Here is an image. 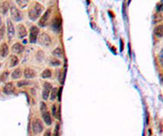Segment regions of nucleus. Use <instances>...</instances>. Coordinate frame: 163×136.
Wrapping results in <instances>:
<instances>
[{
	"instance_id": "obj_12",
	"label": "nucleus",
	"mask_w": 163,
	"mask_h": 136,
	"mask_svg": "<svg viewBox=\"0 0 163 136\" xmlns=\"http://www.w3.org/2000/svg\"><path fill=\"white\" fill-rule=\"evenodd\" d=\"M16 30V34H17V37L19 39H24L27 35V31H26L25 26L22 24L17 25Z\"/></svg>"
},
{
	"instance_id": "obj_23",
	"label": "nucleus",
	"mask_w": 163,
	"mask_h": 136,
	"mask_svg": "<svg viewBox=\"0 0 163 136\" xmlns=\"http://www.w3.org/2000/svg\"><path fill=\"white\" fill-rule=\"evenodd\" d=\"M58 92H59V89L57 87H53L52 90H51V93H50V100L52 102L55 101V100L57 99V97H58Z\"/></svg>"
},
{
	"instance_id": "obj_29",
	"label": "nucleus",
	"mask_w": 163,
	"mask_h": 136,
	"mask_svg": "<svg viewBox=\"0 0 163 136\" xmlns=\"http://www.w3.org/2000/svg\"><path fill=\"white\" fill-rule=\"evenodd\" d=\"M52 136H60V125L59 123H56L54 130V133Z\"/></svg>"
},
{
	"instance_id": "obj_3",
	"label": "nucleus",
	"mask_w": 163,
	"mask_h": 136,
	"mask_svg": "<svg viewBox=\"0 0 163 136\" xmlns=\"http://www.w3.org/2000/svg\"><path fill=\"white\" fill-rule=\"evenodd\" d=\"M37 40H38V42H39V44L44 47H49L50 45L52 44L51 36L45 32H43L42 34H40L39 36H38Z\"/></svg>"
},
{
	"instance_id": "obj_22",
	"label": "nucleus",
	"mask_w": 163,
	"mask_h": 136,
	"mask_svg": "<svg viewBox=\"0 0 163 136\" xmlns=\"http://www.w3.org/2000/svg\"><path fill=\"white\" fill-rule=\"evenodd\" d=\"M154 35L156 37L161 38L163 37V25H158L154 29Z\"/></svg>"
},
{
	"instance_id": "obj_26",
	"label": "nucleus",
	"mask_w": 163,
	"mask_h": 136,
	"mask_svg": "<svg viewBox=\"0 0 163 136\" xmlns=\"http://www.w3.org/2000/svg\"><path fill=\"white\" fill-rule=\"evenodd\" d=\"M9 75H10V73L7 70H5L4 72H2L1 75H0V83H6L9 78Z\"/></svg>"
},
{
	"instance_id": "obj_4",
	"label": "nucleus",
	"mask_w": 163,
	"mask_h": 136,
	"mask_svg": "<svg viewBox=\"0 0 163 136\" xmlns=\"http://www.w3.org/2000/svg\"><path fill=\"white\" fill-rule=\"evenodd\" d=\"M9 12H10V16H11V20L14 22H19L22 20L23 15L22 12L19 10V9L16 6H11L10 9H9Z\"/></svg>"
},
{
	"instance_id": "obj_15",
	"label": "nucleus",
	"mask_w": 163,
	"mask_h": 136,
	"mask_svg": "<svg viewBox=\"0 0 163 136\" xmlns=\"http://www.w3.org/2000/svg\"><path fill=\"white\" fill-rule=\"evenodd\" d=\"M9 54V47L6 43H2L0 44V59L6 58Z\"/></svg>"
},
{
	"instance_id": "obj_14",
	"label": "nucleus",
	"mask_w": 163,
	"mask_h": 136,
	"mask_svg": "<svg viewBox=\"0 0 163 136\" xmlns=\"http://www.w3.org/2000/svg\"><path fill=\"white\" fill-rule=\"evenodd\" d=\"M41 115H42L43 121L44 122V123H45L46 125L50 126V125L53 124V122H54V121H53V116H52V114L49 113L48 110L45 111V112L41 113Z\"/></svg>"
},
{
	"instance_id": "obj_20",
	"label": "nucleus",
	"mask_w": 163,
	"mask_h": 136,
	"mask_svg": "<svg viewBox=\"0 0 163 136\" xmlns=\"http://www.w3.org/2000/svg\"><path fill=\"white\" fill-rule=\"evenodd\" d=\"M52 76H53V71L50 68H45L41 73V78L43 79H49L52 78Z\"/></svg>"
},
{
	"instance_id": "obj_6",
	"label": "nucleus",
	"mask_w": 163,
	"mask_h": 136,
	"mask_svg": "<svg viewBox=\"0 0 163 136\" xmlns=\"http://www.w3.org/2000/svg\"><path fill=\"white\" fill-rule=\"evenodd\" d=\"M40 35V29L36 25H32L29 30V43L35 44Z\"/></svg>"
},
{
	"instance_id": "obj_18",
	"label": "nucleus",
	"mask_w": 163,
	"mask_h": 136,
	"mask_svg": "<svg viewBox=\"0 0 163 136\" xmlns=\"http://www.w3.org/2000/svg\"><path fill=\"white\" fill-rule=\"evenodd\" d=\"M18 63H19L18 57L16 56V54H11L10 57H9V66H10L11 68H13V67L17 66Z\"/></svg>"
},
{
	"instance_id": "obj_31",
	"label": "nucleus",
	"mask_w": 163,
	"mask_h": 136,
	"mask_svg": "<svg viewBox=\"0 0 163 136\" xmlns=\"http://www.w3.org/2000/svg\"><path fill=\"white\" fill-rule=\"evenodd\" d=\"M57 111H58V106H57L56 104H54L53 107H52V116L53 117H55L56 118Z\"/></svg>"
},
{
	"instance_id": "obj_9",
	"label": "nucleus",
	"mask_w": 163,
	"mask_h": 136,
	"mask_svg": "<svg viewBox=\"0 0 163 136\" xmlns=\"http://www.w3.org/2000/svg\"><path fill=\"white\" fill-rule=\"evenodd\" d=\"M51 29L56 34H58L62 30V20L60 16H54L51 22Z\"/></svg>"
},
{
	"instance_id": "obj_2",
	"label": "nucleus",
	"mask_w": 163,
	"mask_h": 136,
	"mask_svg": "<svg viewBox=\"0 0 163 136\" xmlns=\"http://www.w3.org/2000/svg\"><path fill=\"white\" fill-rule=\"evenodd\" d=\"M31 129L34 132V134L38 135L42 133L44 130V126L43 124V122L39 119V118H35L31 123Z\"/></svg>"
},
{
	"instance_id": "obj_28",
	"label": "nucleus",
	"mask_w": 163,
	"mask_h": 136,
	"mask_svg": "<svg viewBox=\"0 0 163 136\" xmlns=\"http://www.w3.org/2000/svg\"><path fill=\"white\" fill-rule=\"evenodd\" d=\"M162 21V16L160 13H156L154 16H153V22L154 23H158V22H161Z\"/></svg>"
},
{
	"instance_id": "obj_32",
	"label": "nucleus",
	"mask_w": 163,
	"mask_h": 136,
	"mask_svg": "<svg viewBox=\"0 0 163 136\" xmlns=\"http://www.w3.org/2000/svg\"><path fill=\"white\" fill-rule=\"evenodd\" d=\"M156 9H157V12H158V13H160V12L163 11V0H161V1H160L159 3L157 4Z\"/></svg>"
},
{
	"instance_id": "obj_36",
	"label": "nucleus",
	"mask_w": 163,
	"mask_h": 136,
	"mask_svg": "<svg viewBox=\"0 0 163 136\" xmlns=\"http://www.w3.org/2000/svg\"><path fill=\"white\" fill-rule=\"evenodd\" d=\"M2 23H3V21H2V17L1 16H0V27H1L3 25H2Z\"/></svg>"
},
{
	"instance_id": "obj_19",
	"label": "nucleus",
	"mask_w": 163,
	"mask_h": 136,
	"mask_svg": "<svg viewBox=\"0 0 163 136\" xmlns=\"http://www.w3.org/2000/svg\"><path fill=\"white\" fill-rule=\"evenodd\" d=\"M45 59V54L43 50H38L35 54V60L39 63H42Z\"/></svg>"
},
{
	"instance_id": "obj_17",
	"label": "nucleus",
	"mask_w": 163,
	"mask_h": 136,
	"mask_svg": "<svg viewBox=\"0 0 163 136\" xmlns=\"http://www.w3.org/2000/svg\"><path fill=\"white\" fill-rule=\"evenodd\" d=\"M32 85H34V83L31 80H18L16 82V86L18 88H22V87H25V86H31Z\"/></svg>"
},
{
	"instance_id": "obj_25",
	"label": "nucleus",
	"mask_w": 163,
	"mask_h": 136,
	"mask_svg": "<svg viewBox=\"0 0 163 136\" xmlns=\"http://www.w3.org/2000/svg\"><path fill=\"white\" fill-rule=\"evenodd\" d=\"M10 9V5H9L8 1H5L2 3V5L0 6V10H1V13L3 15H6L7 13V11Z\"/></svg>"
},
{
	"instance_id": "obj_34",
	"label": "nucleus",
	"mask_w": 163,
	"mask_h": 136,
	"mask_svg": "<svg viewBox=\"0 0 163 136\" xmlns=\"http://www.w3.org/2000/svg\"><path fill=\"white\" fill-rule=\"evenodd\" d=\"M40 111H41V113L47 111V105H46V104L44 101L40 103Z\"/></svg>"
},
{
	"instance_id": "obj_1",
	"label": "nucleus",
	"mask_w": 163,
	"mask_h": 136,
	"mask_svg": "<svg viewBox=\"0 0 163 136\" xmlns=\"http://www.w3.org/2000/svg\"><path fill=\"white\" fill-rule=\"evenodd\" d=\"M44 11V7L42 4H40L39 2H35L28 9L27 12V16L28 18L31 21H36L41 17L42 14Z\"/></svg>"
},
{
	"instance_id": "obj_5",
	"label": "nucleus",
	"mask_w": 163,
	"mask_h": 136,
	"mask_svg": "<svg viewBox=\"0 0 163 136\" xmlns=\"http://www.w3.org/2000/svg\"><path fill=\"white\" fill-rule=\"evenodd\" d=\"M51 13H52V8H47L46 10L43 13V15L39 18V21H38V25H39V26L45 27L47 25H48Z\"/></svg>"
},
{
	"instance_id": "obj_35",
	"label": "nucleus",
	"mask_w": 163,
	"mask_h": 136,
	"mask_svg": "<svg viewBox=\"0 0 163 136\" xmlns=\"http://www.w3.org/2000/svg\"><path fill=\"white\" fill-rule=\"evenodd\" d=\"M44 136H52V132H51V130H50V129H47V130L44 132Z\"/></svg>"
},
{
	"instance_id": "obj_27",
	"label": "nucleus",
	"mask_w": 163,
	"mask_h": 136,
	"mask_svg": "<svg viewBox=\"0 0 163 136\" xmlns=\"http://www.w3.org/2000/svg\"><path fill=\"white\" fill-rule=\"evenodd\" d=\"M16 2L17 6H18L19 7L22 8V9H24V8H25V7L28 6V3H29V0H16Z\"/></svg>"
},
{
	"instance_id": "obj_16",
	"label": "nucleus",
	"mask_w": 163,
	"mask_h": 136,
	"mask_svg": "<svg viewBox=\"0 0 163 136\" xmlns=\"http://www.w3.org/2000/svg\"><path fill=\"white\" fill-rule=\"evenodd\" d=\"M22 76H23V70L20 67L16 68L11 74V78L13 80H19Z\"/></svg>"
},
{
	"instance_id": "obj_21",
	"label": "nucleus",
	"mask_w": 163,
	"mask_h": 136,
	"mask_svg": "<svg viewBox=\"0 0 163 136\" xmlns=\"http://www.w3.org/2000/svg\"><path fill=\"white\" fill-rule=\"evenodd\" d=\"M52 54L54 56V57H56V58H63L64 57V53H63V50H62V48L61 47H55L54 50H53V52H52Z\"/></svg>"
},
{
	"instance_id": "obj_37",
	"label": "nucleus",
	"mask_w": 163,
	"mask_h": 136,
	"mask_svg": "<svg viewBox=\"0 0 163 136\" xmlns=\"http://www.w3.org/2000/svg\"><path fill=\"white\" fill-rule=\"evenodd\" d=\"M1 66H2V63H0V67H1Z\"/></svg>"
},
{
	"instance_id": "obj_11",
	"label": "nucleus",
	"mask_w": 163,
	"mask_h": 136,
	"mask_svg": "<svg viewBox=\"0 0 163 136\" xmlns=\"http://www.w3.org/2000/svg\"><path fill=\"white\" fill-rule=\"evenodd\" d=\"M11 50L12 52L15 54H22L25 50V45L21 43H19V42H16L13 45H12V47H11Z\"/></svg>"
},
{
	"instance_id": "obj_8",
	"label": "nucleus",
	"mask_w": 163,
	"mask_h": 136,
	"mask_svg": "<svg viewBox=\"0 0 163 136\" xmlns=\"http://www.w3.org/2000/svg\"><path fill=\"white\" fill-rule=\"evenodd\" d=\"M53 88V85L49 82H44L43 84V90H42V98L44 101H47L49 99L51 90Z\"/></svg>"
},
{
	"instance_id": "obj_10",
	"label": "nucleus",
	"mask_w": 163,
	"mask_h": 136,
	"mask_svg": "<svg viewBox=\"0 0 163 136\" xmlns=\"http://www.w3.org/2000/svg\"><path fill=\"white\" fill-rule=\"evenodd\" d=\"M23 75L26 80H32L36 77L37 73L32 67H25V70L23 71Z\"/></svg>"
},
{
	"instance_id": "obj_24",
	"label": "nucleus",
	"mask_w": 163,
	"mask_h": 136,
	"mask_svg": "<svg viewBox=\"0 0 163 136\" xmlns=\"http://www.w3.org/2000/svg\"><path fill=\"white\" fill-rule=\"evenodd\" d=\"M49 63L51 66H54V67H58V66H62V62L56 57H51L50 60H49Z\"/></svg>"
},
{
	"instance_id": "obj_33",
	"label": "nucleus",
	"mask_w": 163,
	"mask_h": 136,
	"mask_svg": "<svg viewBox=\"0 0 163 136\" xmlns=\"http://www.w3.org/2000/svg\"><path fill=\"white\" fill-rule=\"evenodd\" d=\"M159 63L160 66L163 67V48L161 49V51L159 54Z\"/></svg>"
},
{
	"instance_id": "obj_7",
	"label": "nucleus",
	"mask_w": 163,
	"mask_h": 136,
	"mask_svg": "<svg viewBox=\"0 0 163 136\" xmlns=\"http://www.w3.org/2000/svg\"><path fill=\"white\" fill-rule=\"evenodd\" d=\"M6 33H7V38L9 41H11L16 34V28L15 25L13 24V21L10 18H7L6 19Z\"/></svg>"
},
{
	"instance_id": "obj_38",
	"label": "nucleus",
	"mask_w": 163,
	"mask_h": 136,
	"mask_svg": "<svg viewBox=\"0 0 163 136\" xmlns=\"http://www.w3.org/2000/svg\"><path fill=\"white\" fill-rule=\"evenodd\" d=\"M37 1H41V0H37Z\"/></svg>"
},
{
	"instance_id": "obj_30",
	"label": "nucleus",
	"mask_w": 163,
	"mask_h": 136,
	"mask_svg": "<svg viewBox=\"0 0 163 136\" xmlns=\"http://www.w3.org/2000/svg\"><path fill=\"white\" fill-rule=\"evenodd\" d=\"M6 35V25H2L0 27V41H2Z\"/></svg>"
},
{
	"instance_id": "obj_13",
	"label": "nucleus",
	"mask_w": 163,
	"mask_h": 136,
	"mask_svg": "<svg viewBox=\"0 0 163 136\" xmlns=\"http://www.w3.org/2000/svg\"><path fill=\"white\" fill-rule=\"evenodd\" d=\"M2 91L3 93H5L6 94H12L15 93V85L13 84V82H8V83H6L5 85L2 87Z\"/></svg>"
}]
</instances>
